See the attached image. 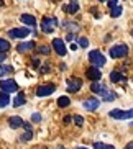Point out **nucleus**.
<instances>
[{
  "instance_id": "f257e3e1",
  "label": "nucleus",
  "mask_w": 133,
  "mask_h": 149,
  "mask_svg": "<svg viewBox=\"0 0 133 149\" xmlns=\"http://www.w3.org/2000/svg\"><path fill=\"white\" fill-rule=\"evenodd\" d=\"M108 116H110V118H115V120H128V118H133V108L132 110H120V108L110 110V111H108Z\"/></svg>"
},
{
  "instance_id": "f03ea898",
  "label": "nucleus",
  "mask_w": 133,
  "mask_h": 149,
  "mask_svg": "<svg viewBox=\"0 0 133 149\" xmlns=\"http://www.w3.org/2000/svg\"><path fill=\"white\" fill-rule=\"evenodd\" d=\"M56 26H58V18L54 17H46L43 18V22H41V30L44 31V33H53L54 30H56Z\"/></svg>"
},
{
  "instance_id": "7ed1b4c3",
  "label": "nucleus",
  "mask_w": 133,
  "mask_h": 149,
  "mask_svg": "<svg viewBox=\"0 0 133 149\" xmlns=\"http://www.w3.org/2000/svg\"><path fill=\"white\" fill-rule=\"evenodd\" d=\"M89 61L94 64V67H102L104 64L107 62V59L104 57V54L100 53V51L94 49V51H90V53H89Z\"/></svg>"
},
{
  "instance_id": "20e7f679",
  "label": "nucleus",
  "mask_w": 133,
  "mask_h": 149,
  "mask_svg": "<svg viewBox=\"0 0 133 149\" xmlns=\"http://www.w3.org/2000/svg\"><path fill=\"white\" fill-rule=\"evenodd\" d=\"M128 54V46L127 44H115L113 48H110V57L113 59H120Z\"/></svg>"
},
{
  "instance_id": "39448f33",
  "label": "nucleus",
  "mask_w": 133,
  "mask_h": 149,
  "mask_svg": "<svg viewBox=\"0 0 133 149\" xmlns=\"http://www.w3.org/2000/svg\"><path fill=\"white\" fill-rule=\"evenodd\" d=\"M0 88H2V92L5 93H13L18 90V84L15 82L13 79H5L0 82Z\"/></svg>"
},
{
  "instance_id": "423d86ee",
  "label": "nucleus",
  "mask_w": 133,
  "mask_h": 149,
  "mask_svg": "<svg viewBox=\"0 0 133 149\" xmlns=\"http://www.w3.org/2000/svg\"><path fill=\"white\" fill-rule=\"evenodd\" d=\"M56 90V85L54 84H46V85H40L36 88V97H48Z\"/></svg>"
},
{
  "instance_id": "0eeeda50",
  "label": "nucleus",
  "mask_w": 133,
  "mask_h": 149,
  "mask_svg": "<svg viewBox=\"0 0 133 149\" xmlns=\"http://www.w3.org/2000/svg\"><path fill=\"white\" fill-rule=\"evenodd\" d=\"M85 75H87L89 80H92V82H99V80L102 79V70L99 69V67H89L85 70Z\"/></svg>"
},
{
  "instance_id": "6e6552de",
  "label": "nucleus",
  "mask_w": 133,
  "mask_h": 149,
  "mask_svg": "<svg viewBox=\"0 0 133 149\" xmlns=\"http://www.w3.org/2000/svg\"><path fill=\"white\" fill-rule=\"evenodd\" d=\"M51 44H53L54 51H56V53H58L59 56H66L67 49H66V44H64V41H62L61 38H54Z\"/></svg>"
},
{
  "instance_id": "1a4fd4ad",
  "label": "nucleus",
  "mask_w": 133,
  "mask_h": 149,
  "mask_svg": "<svg viewBox=\"0 0 133 149\" xmlns=\"http://www.w3.org/2000/svg\"><path fill=\"white\" fill-rule=\"evenodd\" d=\"M10 38H27L30 35V30L28 28H13V30L8 31Z\"/></svg>"
},
{
  "instance_id": "9d476101",
  "label": "nucleus",
  "mask_w": 133,
  "mask_h": 149,
  "mask_svg": "<svg viewBox=\"0 0 133 149\" xmlns=\"http://www.w3.org/2000/svg\"><path fill=\"white\" fill-rule=\"evenodd\" d=\"M80 87H82V80L77 79V77L67 80V90H69L71 93H72V92H79Z\"/></svg>"
},
{
  "instance_id": "9b49d317",
  "label": "nucleus",
  "mask_w": 133,
  "mask_h": 149,
  "mask_svg": "<svg viewBox=\"0 0 133 149\" xmlns=\"http://www.w3.org/2000/svg\"><path fill=\"white\" fill-rule=\"evenodd\" d=\"M64 12L69 15H74L79 12V3H77V0H71L67 5H64Z\"/></svg>"
},
{
  "instance_id": "f8f14e48",
  "label": "nucleus",
  "mask_w": 133,
  "mask_h": 149,
  "mask_svg": "<svg viewBox=\"0 0 133 149\" xmlns=\"http://www.w3.org/2000/svg\"><path fill=\"white\" fill-rule=\"evenodd\" d=\"M100 97H102L104 102H113L117 98V93L113 92V90H108V88H104L102 92H100Z\"/></svg>"
},
{
  "instance_id": "ddd939ff",
  "label": "nucleus",
  "mask_w": 133,
  "mask_h": 149,
  "mask_svg": "<svg viewBox=\"0 0 133 149\" xmlns=\"http://www.w3.org/2000/svg\"><path fill=\"white\" fill-rule=\"evenodd\" d=\"M82 105H84L85 110H89V111H94V110H97V108H99L100 102H99L97 98H89V100H85Z\"/></svg>"
},
{
  "instance_id": "4468645a",
  "label": "nucleus",
  "mask_w": 133,
  "mask_h": 149,
  "mask_svg": "<svg viewBox=\"0 0 133 149\" xmlns=\"http://www.w3.org/2000/svg\"><path fill=\"white\" fill-rule=\"evenodd\" d=\"M31 49H35V41H27V43H20L17 46L18 53H28Z\"/></svg>"
},
{
  "instance_id": "2eb2a0df",
  "label": "nucleus",
  "mask_w": 133,
  "mask_h": 149,
  "mask_svg": "<svg viewBox=\"0 0 133 149\" xmlns=\"http://www.w3.org/2000/svg\"><path fill=\"white\" fill-rule=\"evenodd\" d=\"M110 80L113 84H117V82H127V75H122L118 70H112V72H110Z\"/></svg>"
},
{
  "instance_id": "dca6fc26",
  "label": "nucleus",
  "mask_w": 133,
  "mask_h": 149,
  "mask_svg": "<svg viewBox=\"0 0 133 149\" xmlns=\"http://www.w3.org/2000/svg\"><path fill=\"white\" fill-rule=\"evenodd\" d=\"M20 20H22L23 23H27L28 26H36V18L33 17V15H28V13H23L22 17H20Z\"/></svg>"
},
{
  "instance_id": "f3484780",
  "label": "nucleus",
  "mask_w": 133,
  "mask_h": 149,
  "mask_svg": "<svg viewBox=\"0 0 133 149\" xmlns=\"http://www.w3.org/2000/svg\"><path fill=\"white\" fill-rule=\"evenodd\" d=\"M23 123H25V121H23L20 116H10V118H8V125H10V128H13V130L23 126Z\"/></svg>"
},
{
  "instance_id": "a211bd4d",
  "label": "nucleus",
  "mask_w": 133,
  "mask_h": 149,
  "mask_svg": "<svg viewBox=\"0 0 133 149\" xmlns=\"http://www.w3.org/2000/svg\"><path fill=\"white\" fill-rule=\"evenodd\" d=\"M25 102H27V98H25V93L20 92L17 97H15V100H13V107H15V108H17V107H22V105H25Z\"/></svg>"
},
{
  "instance_id": "6ab92c4d",
  "label": "nucleus",
  "mask_w": 133,
  "mask_h": 149,
  "mask_svg": "<svg viewBox=\"0 0 133 149\" xmlns=\"http://www.w3.org/2000/svg\"><path fill=\"white\" fill-rule=\"evenodd\" d=\"M62 28L64 30H69V31H79L80 30V26L77 25V23H74V22H66V23H62Z\"/></svg>"
},
{
  "instance_id": "aec40b11",
  "label": "nucleus",
  "mask_w": 133,
  "mask_h": 149,
  "mask_svg": "<svg viewBox=\"0 0 133 149\" xmlns=\"http://www.w3.org/2000/svg\"><path fill=\"white\" fill-rule=\"evenodd\" d=\"M8 103H10V97H8V93L0 92V108H4V107H7Z\"/></svg>"
},
{
  "instance_id": "412c9836",
  "label": "nucleus",
  "mask_w": 133,
  "mask_h": 149,
  "mask_svg": "<svg viewBox=\"0 0 133 149\" xmlns=\"http://www.w3.org/2000/svg\"><path fill=\"white\" fill-rule=\"evenodd\" d=\"M10 72H13V67H12V66H7V64H0V77H4V75L10 74Z\"/></svg>"
},
{
  "instance_id": "4be33fe9",
  "label": "nucleus",
  "mask_w": 133,
  "mask_h": 149,
  "mask_svg": "<svg viewBox=\"0 0 133 149\" xmlns=\"http://www.w3.org/2000/svg\"><path fill=\"white\" fill-rule=\"evenodd\" d=\"M10 49V43L4 38H0V54H5Z\"/></svg>"
},
{
  "instance_id": "5701e85b",
  "label": "nucleus",
  "mask_w": 133,
  "mask_h": 149,
  "mask_svg": "<svg viewBox=\"0 0 133 149\" xmlns=\"http://www.w3.org/2000/svg\"><path fill=\"white\" fill-rule=\"evenodd\" d=\"M104 88H105V85H104V84H100V82H94L92 85H90V90H92L94 93H100Z\"/></svg>"
},
{
  "instance_id": "b1692460",
  "label": "nucleus",
  "mask_w": 133,
  "mask_h": 149,
  "mask_svg": "<svg viewBox=\"0 0 133 149\" xmlns=\"http://www.w3.org/2000/svg\"><path fill=\"white\" fill-rule=\"evenodd\" d=\"M69 103H71L69 97H59V98H58V105L61 107V108H66V107H69Z\"/></svg>"
},
{
  "instance_id": "393cba45",
  "label": "nucleus",
  "mask_w": 133,
  "mask_h": 149,
  "mask_svg": "<svg viewBox=\"0 0 133 149\" xmlns=\"http://www.w3.org/2000/svg\"><path fill=\"white\" fill-rule=\"evenodd\" d=\"M110 15H112V18H118L120 15H122V7L117 5V7H113V8H110Z\"/></svg>"
},
{
  "instance_id": "a878e982",
  "label": "nucleus",
  "mask_w": 133,
  "mask_h": 149,
  "mask_svg": "<svg viewBox=\"0 0 133 149\" xmlns=\"http://www.w3.org/2000/svg\"><path fill=\"white\" fill-rule=\"evenodd\" d=\"M94 149H115V146L104 144V143H94Z\"/></svg>"
},
{
  "instance_id": "bb28decb",
  "label": "nucleus",
  "mask_w": 133,
  "mask_h": 149,
  "mask_svg": "<svg viewBox=\"0 0 133 149\" xmlns=\"http://www.w3.org/2000/svg\"><path fill=\"white\" fill-rule=\"evenodd\" d=\"M72 121L76 123V126H82V125H84V118H82L80 115H74V116H72Z\"/></svg>"
},
{
  "instance_id": "cd10ccee",
  "label": "nucleus",
  "mask_w": 133,
  "mask_h": 149,
  "mask_svg": "<svg viewBox=\"0 0 133 149\" xmlns=\"http://www.w3.org/2000/svg\"><path fill=\"white\" fill-rule=\"evenodd\" d=\"M36 51H38L40 54H49V51H51V49H49V46H38V48H36Z\"/></svg>"
},
{
  "instance_id": "c85d7f7f",
  "label": "nucleus",
  "mask_w": 133,
  "mask_h": 149,
  "mask_svg": "<svg viewBox=\"0 0 133 149\" xmlns=\"http://www.w3.org/2000/svg\"><path fill=\"white\" fill-rule=\"evenodd\" d=\"M77 44H79L80 48H87V46H89V40H87V38H79V40H77Z\"/></svg>"
},
{
  "instance_id": "c756f323",
  "label": "nucleus",
  "mask_w": 133,
  "mask_h": 149,
  "mask_svg": "<svg viewBox=\"0 0 133 149\" xmlns=\"http://www.w3.org/2000/svg\"><path fill=\"white\" fill-rule=\"evenodd\" d=\"M31 138H33V133H31V131H25L22 134V138H20V139H22V141H30Z\"/></svg>"
},
{
  "instance_id": "7c9ffc66",
  "label": "nucleus",
  "mask_w": 133,
  "mask_h": 149,
  "mask_svg": "<svg viewBox=\"0 0 133 149\" xmlns=\"http://www.w3.org/2000/svg\"><path fill=\"white\" fill-rule=\"evenodd\" d=\"M31 121L33 123H40L41 121V115L40 113H33L31 115Z\"/></svg>"
},
{
  "instance_id": "2f4dec72",
  "label": "nucleus",
  "mask_w": 133,
  "mask_h": 149,
  "mask_svg": "<svg viewBox=\"0 0 133 149\" xmlns=\"http://www.w3.org/2000/svg\"><path fill=\"white\" fill-rule=\"evenodd\" d=\"M117 5H118V0H108V7H110V8H113Z\"/></svg>"
},
{
  "instance_id": "473e14b6",
  "label": "nucleus",
  "mask_w": 133,
  "mask_h": 149,
  "mask_svg": "<svg viewBox=\"0 0 133 149\" xmlns=\"http://www.w3.org/2000/svg\"><path fill=\"white\" fill-rule=\"evenodd\" d=\"M62 121H64V125H69V123L72 121V116H64V120H62Z\"/></svg>"
},
{
  "instance_id": "72a5a7b5",
  "label": "nucleus",
  "mask_w": 133,
  "mask_h": 149,
  "mask_svg": "<svg viewBox=\"0 0 133 149\" xmlns=\"http://www.w3.org/2000/svg\"><path fill=\"white\" fill-rule=\"evenodd\" d=\"M23 128H25V131H31V125L30 123H23Z\"/></svg>"
},
{
  "instance_id": "f704fd0d",
  "label": "nucleus",
  "mask_w": 133,
  "mask_h": 149,
  "mask_svg": "<svg viewBox=\"0 0 133 149\" xmlns=\"http://www.w3.org/2000/svg\"><path fill=\"white\" fill-rule=\"evenodd\" d=\"M38 66H40V59L35 57V59H33V67H38Z\"/></svg>"
},
{
  "instance_id": "c9c22d12",
  "label": "nucleus",
  "mask_w": 133,
  "mask_h": 149,
  "mask_svg": "<svg viewBox=\"0 0 133 149\" xmlns=\"http://www.w3.org/2000/svg\"><path fill=\"white\" fill-rule=\"evenodd\" d=\"M66 40H67V41H72V40H74V35H72V33H67Z\"/></svg>"
},
{
  "instance_id": "e433bc0d",
  "label": "nucleus",
  "mask_w": 133,
  "mask_h": 149,
  "mask_svg": "<svg viewBox=\"0 0 133 149\" xmlns=\"http://www.w3.org/2000/svg\"><path fill=\"white\" fill-rule=\"evenodd\" d=\"M48 70H49V66H44V67H41V70H40V72H43V74H46Z\"/></svg>"
},
{
  "instance_id": "4c0bfd02",
  "label": "nucleus",
  "mask_w": 133,
  "mask_h": 149,
  "mask_svg": "<svg viewBox=\"0 0 133 149\" xmlns=\"http://www.w3.org/2000/svg\"><path fill=\"white\" fill-rule=\"evenodd\" d=\"M125 149H133V141H130L128 144L125 146Z\"/></svg>"
},
{
  "instance_id": "58836bf2",
  "label": "nucleus",
  "mask_w": 133,
  "mask_h": 149,
  "mask_svg": "<svg viewBox=\"0 0 133 149\" xmlns=\"http://www.w3.org/2000/svg\"><path fill=\"white\" fill-rule=\"evenodd\" d=\"M5 59H7V56H5V54H0V62H4Z\"/></svg>"
},
{
  "instance_id": "ea45409f",
  "label": "nucleus",
  "mask_w": 133,
  "mask_h": 149,
  "mask_svg": "<svg viewBox=\"0 0 133 149\" xmlns=\"http://www.w3.org/2000/svg\"><path fill=\"white\" fill-rule=\"evenodd\" d=\"M76 149H87V148H84V146H79V148H76Z\"/></svg>"
},
{
  "instance_id": "a19ab883",
  "label": "nucleus",
  "mask_w": 133,
  "mask_h": 149,
  "mask_svg": "<svg viewBox=\"0 0 133 149\" xmlns=\"http://www.w3.org/2000/svg\"><path fill=\"white\" fill-rule=\"evenodd\" d=\"M58 149H64V148H62V146H59V148H58Z\"/></svg>"
},
{
  "instance_id": "79ce46f5",
  "label": "nucleus",
  "mask_w": 133,
  "mask_h": 149,
  "mask_svg": "<svg viewBox=\"0 0 133 149\" xmlns=\"http://www.w3.org/2000/svg\"><path fill=\"white\" fill-rule=\"evenodd\" d=\"M100 2H105V0H100Z\"/></svg>"
}]
</instances>
